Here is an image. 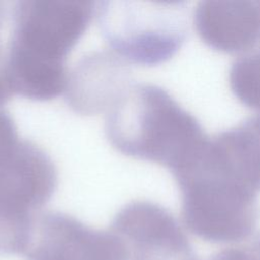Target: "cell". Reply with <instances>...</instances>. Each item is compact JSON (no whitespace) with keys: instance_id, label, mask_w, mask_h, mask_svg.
<instances>
[{"instance_id":"8fae6325","label":"cell","mask_w":260,"mask_h":260,"mask_svg":"<svg viewBox=\"0 0 260 260\" xmlns=\"http://www.w3.org/2000/svg\"><path fill=\"white\" fill-rule=\"evenodd\" d=\"M189 260H197L193 257ZM207 260H260V247L254 239L250 244L239 247H230L217 252Z\"/></svg>"},{"instance_id":"7a4b0ae2","label":"cell","mask_w":260,"mask_h":260,"mask_svg":"<svg viewBox=\"0 0 260 260\" xmlns=\"http://www.w3.org/2000/svg\"><path fill=\"white\" fill-rule=\"evenodd\" d=\"M94 6L79 0L18 2L0 68L12 96L44 102L64 94L68 56L93 19Z\"/></svg>"},{"instance_id":"8992f818","label":"cell","mask_w":260,"mask_h":260,"mask_svg":"<svg viewBox=\"0 0 260 260\" xmlns=\"http://www.w3.org/2000/svg\"><path fill=\"white\" fill-rule=\"evenodd\" d=\"M110 230L124 243L130 260H189L192 245L177 218L164 206L133 200L115 215Z\"/></svg>"},{"instance_id":"7c38bea8","label":"cell","mask_w":260,"mask_h":260,"mask_svg":"<svg viewBox=\"0 0 260 260\" xmlns=\"http://www.w3.org/2000/svg\"><path fill=\"white\" fill-rule=\"evenodd\" d=\"M255 137V140L257 142V145L259 147L260 150V115L258 117H256L255 119L251 120L250 122L247 123Z\"/></svg>"},{"instance_id":"52a82bcc","label":"cell","mask_w":260,"mask_h":260,"mask_svg":"<svg viewBox=\"0 0 260 260\" xmlns=\"http://www.w3.org/2000/svg\"><path fill=\"white\" fill-rule=\"evenodd\" d=\"M24 256L27 260H128L123 241L58 211L43 213Z\"/></svg>"},{"instance_id":"ba28073f","label":"cell","mask_w":260,"mask_h":260,"mask_svg":"<svg viewBox=\"0 0 260 260\" xmlns=\"http://www.w3.org/2000/svg\"><path fill=\"white\" fill-rule=\"evenodd\" d=\"M129 66L109 49L86 54L69 70L67 105L79 115H106L133 84Z\"/></svg>"},{"instance_id":"6da1fadb","label":"cell","mask_w":260,"mask_h":260,"mask_svg":"<svg viewBox=\"0 0 260 260\" xmlns=\"http://www.w3.org/2000/svg\"><path fill=\"white\" fill-rule=\"evenodd\" d=\"M173 175L190 233L210 243L252 235L259 214L260 150L247 124L206 137Z\"/></svg>"},{"instance_id":"277c9868","label":"cell","mask_w":260,"mask_h":260,"mask_svg":"<svg viewBox=\"0 0 260 260\" xmlns=\"http://www.w3.org/2000/svg\"><path fill=\"white\" fill-rule=\"evenodd\" d=\"M57 184L55 162L29 139L0 159V255L25 253Z\"/></svg>"},{"instance_id":"30bf717a","label":"cell","mask_w":260,"mask_h":260,"mask_svg":"<svg viewBox=\"0 0 260 260\" xmlns=\"http://www.w3.org/2000/svg\"><path fill=\"white\" fill-rule=\"evenodd\" d=\"M229 82L243 105L260 111V48L242 55L233 64Z\"/></svg>"},{"instance_id":"5b68a950","label":"cell","mask_w":260,"mask_h":260,"mask_svg":"<svg viewBox=\"0 0 260 260\" xmlns=\"http://www.w3.org/2000/svg\"><path fill=\"white\" fill-rule=\"evenodd\" d=\"M110 51L129 65L152 66L171 59L185 39L179 4L100 1L94 17Z\"/></svg>"},{"instance_id":"3957f363","label":"cell","mask_w":260,"mask_h":260,"mask_svg":"<svg viewBox=\"0 0 260 260\" xmlns=\"http://www.w3.org/2000/svg\"><path fill=\"white\" fill-rule=\"evenodd\" d=\"M106 136L122 154L179 169L207 137L166 89L133 83L106 114Z\"/></svg>"},{"instance_id":"9c48e42d","label":"cell","mask_w":260,"mask_h":260,"mask_svg":"<svg viewBox=\"0 0 260 260\" xmlns=\"http://www.w3.org/2000/svg\"><path fill=\"white\" fill-rule=\"evenodd\" d=\"M200 39L223 53H248L260 42V1H205L194 10Z\"/></svg>"}]
</instances>
